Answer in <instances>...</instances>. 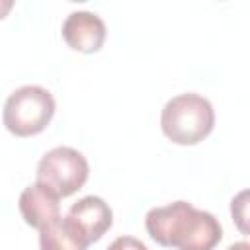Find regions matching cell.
<instances>
[{"label":"cell","instance_id":"obj_1","mask_svg":"<svg viewBox=\"0 0 250 250\" xmlns=\"http://www.w3.org/2000/svg\"><path fill=\"white\" fill-rule=\"evenodd\" d=\"M145 229L156 244L176 250H213L223 238V227L213 213L182 199L148 209Z\"/></svg>","mask_w":250,"mask_h":250},{"label":"cell","instance_id":"obj_2","mask_svg":"<svg viewBox=\"0 0 250 250\" xmlns=\"http://www.w3.org/2000/svg\"><path fill=\"white\" fill-rule=\"evenodd\" d=\"M215 125V109L207 98L186 92L170 98L160 113V129L176 145L191 146L201 143Z\"/></svg>","mask_w":250,"mask_h":250},{"label":"cell","instance_id":"obj_3","mask_svg":"<svg viewBox=\"0 0 250 250\" xmlns=\"http://www.w3.org/2000/svg\"><path fill=\"white\" fill-rule=\"evenodd\" d=\"M55 107V98L47 88L25 84L8 96L2 121L4 127L16 137H33L51 123Z\"/></svg>","mask_w":250,"mask_h":250},{"label":"cell","instance_id":"obj_4","mask_svg":"<svg viewBox=\"0 0 250 250\" xmlns=\"http://www.w3.org/2000/svg\"><path fill=\"white\" fill-rule=\"evenodd\" d=\"M88 174V160L80 150L72 146H55L41 156L35 182L51 189L57 197H68L86 184Z\"/></svg>","mask_w":250,"mask_h":250},{"label":"cell","instance_id":"obj_5","mask_svg":"<svg viewBox=\"0 0 250 250\" xmlns=\"http://www.w3.org/2000/svg\"><path fill=\"white\" fill-rule=\"evenodd\" d=\"M61 33L70 49L90 55L102 49L107 29L98 14L88 10H74L64 18Z\"/></svg>","mask_w":250,"mask_h":250},{"label":"cell","instance_id":"obj_6","mask_svg":"<svg viewBox=\"0 0 250 250\" xmlns=\"http://www.w3.org/2000/svg\"><path fill=\"white\" fill-rule=\"evenodd\" d=\"M66 219L76 227L88 244L98 242L113 225L111 207L98 195H86L70 205Z\"/></svg>","mask_w":250,"mask_h":250},{"label":"cell","instance_id":"obj_7","mask_svg":"<svg viewBox=\"0 0 250 250\" xmlns=\"http://www.w3.org/2000/svg\"><path fill=\"white\" fill-rule=\"evenodd\" d=\"M59 201H61V197H57L51 189H47L45 186L35 182L21 191L18 207H20L23 221L29 227L39 230L61 217V203Z\"/></svg>","mask_w":250,"mask_h":250},{"label":"cell","instance_id":"obj_8","mask_svg":"<svg viewBox=\"0 0 250 250\" xmlns=\"http://www.w3.org/2000/svg\"><path fill=\"white\" fill-rule=\"evenodd\" d=\"M88 246L90 244L66 217H59L47 227L39 229L41 250H86Z\"/></svg>","mask_w":250,"mask_h":250},{"label":"cell","instance_id":"obj_9","mask_svg":"<svg viewBox=\"0 0 250 250\" xmlns=\"http://www.w3.org/2000/svg\"><path fill=\"white\" fill-rule=\"evenodd\" d=\"M246 197H248V191H240L236 197H232L230 201V213H232V219L236 221L238 229L242 232H246V209H248V203H246Z\"/></svg>","mask_w":250,"mask_h":250},{"label":"cell","instance_id":"obj_10","mask_svg":"<svg viewBox=\"0 0 250 250\" xmlns=\"http://www.w3.org/2000/svg\"><path fill=\"white\" fill-rule=\"evenodd\" d=\"M105 250H148V248L135 236H117Z\"/></svg>","mask_w":250,"mask_h":250},{"label":"cell","instance_id":"obj_11","mask_svg":"<svg viewBox=\"0 0 250 250\" xmlns=\"http://www.w3.org/2000/svg\"><path fill=\"white\" fill-rule=\"evenodd\" d=\"M12 8H14V2L12 0H0V20H4Z\"/></svg>","mask_w":250,"mask_h":250},{"label":"cell","instance_id":"obj_12","mask_svg":"<svg viewBox=\"0 0 250 250\" xmlns=\"http://www.w3.org/2000/svg\"><path fill=\"white\" fill-rule=\"evenodd\" d=\"M227 250H250V244L246 240H238V242H232Z\"/></svg>","mask_w":250,"mask_h":250}]
</instances>
